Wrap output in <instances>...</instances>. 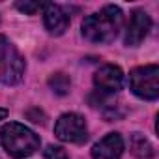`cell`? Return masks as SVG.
Here are the masks:
<instances>
[{"instance_id": "6da1fadb", "label": "cell", "mask_w": 159, "mask_h": 159, "mask_svg": "<svg viewBox=\"0 0 159 159\" xmlns=\"http://www.w3.org/2000/svg\"><path fill=\"white\" fill-rule=\"evenodd\" d=\"M122 25V10L105 6L99 13H92L83 21V36L92 43H111Z\"/></svg>"}, {"instance_id": "7a4b0ae2", "label": "cell", "mask_w": 159, "mask_h": 159, "mask_svg": "<svg viewBox=\"0 0 159 159\" xmlns=\"http://www.w3.org/2000/svg\"><path fill=\"white\" fill-rule=\"evenodd\" d=\"M0 142L11 157H26L39 148V137L17 122H10L0 129Z\"/></svg>"}, {"instance_id": "3957f363", "label": "cell", "mask_w": 159, "mask_h": 159, "mask_svg": "<svg viewBox=\"0 0 159 159\" xmlns=\"http://www.w3.org/2000/svg\"><path fill=\"white\" fill-rule=\"evenodd\" d=\"M25 73V60L15 49V45L0 34V83L17 84Z\"/></svg>"}, {"instance_id": "277c9868", "label": "cell", "mask_w": 159, "mask_h": 159, "mask_svg": "<svg viewBox=\"0 0 159 159\" xmlns=\"http://www.w3.org/2000/svg\"><path fill=\"white\" fill-rule=\"evenodd\" d=\"M129 86L133 94L142 99H157L159 96V67L155 64H148L137 67L129 73Z\"/></svg>"}, {"instance_id": "5b68a950", "label": "cell", "mask_w": 159, "mask_h": 159, "mask_svg": "<svg viewBox=\"0 0 159 159\" xmlns=\"http://www.w3.org/2000/svg\"><path fill=\"white\" fill-rule=\"evenodd\" d=\"M54 133L60 140L64 142H73V144H81L86 140L88 137V129H86V122L81 114L75 112H66L58 118L56 125H54Z\"/></svg>"}, {"instance_id": "8992f818", "label": "cell", "mask_w": 159, "mask_h": 159, "mask_svg": "<svg viewBox=\"0 0 159 159\" xmlns=\"http://www.w3.org/2000/svg\"><path fill=\"white\" fill-rule=\"evenodd\" d=\"M94 84L98 88L99 94L107 96V94H114L122 88L124 84V71L118 67V66H103L96 71L94 75Z\"/></svg>"}, {"instance_id": "52a82bcc", "label": "cell", "mask_w": 159, "mask_h": 159, "mask_svg": "<svg viewBox=\"0 0 159 159\" xmlns=\"http://www.w3.org/2000/svg\"><path fill=\"white\" fill-rule=\"evenodd\" d=\"M152 26V21L148 17L146 11L142 10H135L129 17V23H127V30H125V43L131 45V47H137L140 45V41L148 36V30Z\"/></svg>"}, {"instance_id": "ba28073f", "label": "cell", "mask_w": 159, "mask_h": 159, "mask_svg": "<svg viewBox=\"0 0 159 159\" xmlns=\"http://www.w3.org/2000/svg\"><path fill=\"white\" fill-rule=\"evenodd\" d=\"M124 153V139L118 133L105 135L92 148V159H120Z\"/></svg>"}, {"instance_id": "9c48e42d", "label": "cell", "mask_w": 159, "mask_h": 159, "mask_svg": "<svg viewBox=\"0 0 159 159\" xmlns=\"http://www.w3.org/2000/svg\"><path fill=\"white\" fill-rule=\"evenodd\" d=\"M43 19H45V28L54 34L60 36L66 32V28L69 26V15L66 13V10L58 4H45L43 6Z\"/></svg>"}, {"instance_id": "30bf717a", "label": "cell", "mask_w": 159, "mask_h": 159, "mask_svg": "<svg viewBox=\"0 0 159 159\" xmlns=\"http://www.w3.org/2000/svg\"><path fill=\"white\" fill-rule=\"evenodd\" d=\"M129 148H131V152H133L137 157H142V159H150V157H153V153H155L152 142H150L144 135H140V133H133V135H131V139H129Z\"/></svg>"}, {"instance_id": "8fae6325", "label": "cell", "mask_w": 159, "mask_h": 159, "mask_svg": "<svg viewBox=\"0 0 159 159\" xmlns=\"http://www.w3.org/2000/svg\"><path fill=\"white\" fill-rule=\"evenodd\" d=\"M49 86L52 88V92H54V94L64 96V94H67V92H69L71 83H69L67 75H64V73H54V75L49 79Z\"/></svg>"}, {"instance_id": "7c38bea8", "label": "cell", "mask_w": 159, "mask_h": 159, "mask_svg": "<svg viewBox=\"0 0 159 159\" xmlns=\"http://www.w3.org/2000/svg\"><path fill=\"white\" fill-rule=\"evenodd\" d=\"M45 159H69L66 150L60 148V146H47L45 148Z\"/></svg>"}, {"instance_id": "4fadbf2b", "label": "cell", "mask_w": 159, "mask_h": 159, "mask_svg": "<svg viewBox=\"0 0 159 159\" xmlns=\"http://www.w3.org/2000/svg\"><path fill=\"white\" fill-rule=\"evenodd\" d=\"M15 6H17V10H21L23 13H36V11L41 10L45 4H41V2H17Z\"/></svg>"}, {"instance_id": "5bb4252c", "label": "cell", "mask_w": 159, "mask_h": 159, "mask_svg": "<svg viewBox=\"0 0 159 159\" xmlns=\"http://www.w3.org/2000/svg\"><path fill=\"white\" fill-rule=\"evenodd\" d=\"M6 116H8V111L6 109H0V120H4Z\"/></svg>"}]
</instances>
